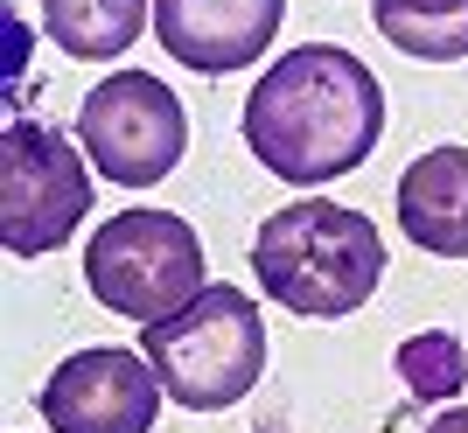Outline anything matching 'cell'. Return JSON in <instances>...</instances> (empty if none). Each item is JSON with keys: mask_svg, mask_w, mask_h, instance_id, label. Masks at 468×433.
Returning <instances> with one entry per match:
<instances>
[{"mask_svg": "<svg viewBox=\"0 0 468 433\" xmlns=\"http://www.w3.org/2000/svg\"><path fill=\"white\" fill-rule=\"evenodd\" d=\"M378 133H385V84L356 49L335 42L287 49L245 99V147L301 189L364 168Z\"/></svg>", "mask_w": 468, "mask_h": 433, "instance_id": "obj_1", "label": "cell"}, {"mask_svg": "<svg viewBox=\"0 0 468 433\" xmlns=\"http://www.w3.org/2000/svg\"><path fill=\"white\" fill-rule=\"evenodd\" d=\"M252 273L287 315L343 322L378 294V280H385V238L350 203L301 196V203H287V210H273L259 224Z\"/></svg>", "mask_w": 468, "mask_h": 433, "instance_id": "obj_2", "label": "cell"}, {"mask_svg": "<svg viewBox=\"0 0 468 433\" xmlns=\"http://www.w3.org/2000/svg\"><path fill=\"white\" fill-rule=\"evenodd\" d=\"M140 356L154 364L161 392L189 413H224L266 371V322L245 287H203L168 322L140 329Z\"/></svg>", "mask_w": 468, "mask_h": 433, "instance_id": "obj_3", "label": "cell"}, {"mask_svg": "<svg viewBox=\"0 0 468 433\" xmlns=\"http://www.w3.org/2000/svg\"><path fill=\"white\" fill-rule=\"evenodd\" d=\"M203 238L176 210H119L91 231L84 252V287L98 308L126 322H168L203 294Z\"/></svg>", "mask_w": 468, "mask_h": 433, "instance_id": "obj_4", "label": "cell"}, {"mask_svg": "<svg viewBox=\"0 0 468 433\" xmlns=\"http://www.w3.org/2000/svg\"><path fill=\"white\" fill-rule=\"evenodd\" d=\"M91 216V168L78 161V147L36 119H15L0 140V238L7 252L36 259L78 238V224Z\"/></svg>", "mask_w": 468, "mask_h": 433, "instance_id": "obj_5", "label": "cell"}, {"mask_svg": "<svg viewBox=\"0 0 468 433\" xmlns=\"http://www.w3.org/2000/svg\"><path fill=\"white\" fill-rule=\"evenodd\" d=\"M78 140L91 168L119 189H147L182 161L189 147V119L182 99L147 70H112L105 84H91V99L78 112Z\"/></svg>", "mask_w": 468, "mask_h": 433, "instance_id": "obj_6", "label": "cell"}, {"mask_svg": "<svg viewBox=\"0 0 468 433\" xmlns=\"http://www.w3.org/2000/svg\"><path fill=\"white\" fill-rule=\"evenodd\" d=\"M161 377L140 350H78L42 385L49 433H147L161 413Z\"/></svg>", "mask_w": 468, "mask_h": 433, "instance_id": "obj_7", "label": "cell"}, {"mask_svg": "<svg viewBox=\"0 0 468 433\" xmlns=\"http://www.w3.org/2000/svg\"><path fill=\"white\" fill-rule=\"evenodd\" d=\"M280 21H287V0H154L161 49L203 78L259 63V49H273Z\"/></svg>", "mask_w": 468, "mask_h": 433, "instance_id": "obj_8", "label": "cell"}, {"mask_svg": "<svg viewBox=\"0 0 468 433\" xmlns=\"http://www.w3.org/2000/svg\"><path fill=\"white\" fill-rule=\"evenodd\" d=\"M399 224L420 252L468 259V147H427L399 175Z\"/></svg>", "mask_w": 468, "mask_h": 433, "instance_id": "obj_9", "label": "cell"}, {"mask_svg": "<svg viewBox=\"0 0 468 433\" xmlns=\"http://www.w3.org/2000/svg\"><path fill=\"white\" fill-rule=\"evenodd\" d=\"M147 28V0H42V36L78 63L126 57Z\"/></svg>", "mask_w": 468, "mask_h": 433, "instance_id": "obj_10", "label": "cell"}, {"mask_svg": "<svg viewBox=\"0 0 468 433\" xmlns=\"http://www.w3.org/2000/svg\"><path fill=\"white\" fill-rule=\"evenodd\" d=\"M371 21L399 57H420V63L468 57V0H371Z\"/></svg>", "mask_w": 468, "mask_h": 433, "instance_id": "obj_11", "label": "cell"}, {"mask_svg": "<svg viewBox=\"0 0 468 433\" xmlns=\"http://www.w3.org/2000/svg\"><path fill=\"white\" fill-rule=\"evenodd\" d=\"M399 377H406V392L420 406L427 398H454L468 385V350L448 329H427V335H412V343H399Z\"/></svg>", "mask_w": 468, "mask_h": 433, "instance_id": "obj_12", "label": "cell"}, {"mask_svg": "<svg viewBox=\"0 0 468 433\" xmlns=\"http://www.w3.org/2000/svg\"><path fill=\"white\" fill-rule=\"evenodd\" d=\"M427 433H468V406H454V413H441Z\"/></svg>", "mask_w": 468, "mask_h": 433, "instance_id": "obj_13", "label": "cell"}]
</instances>
